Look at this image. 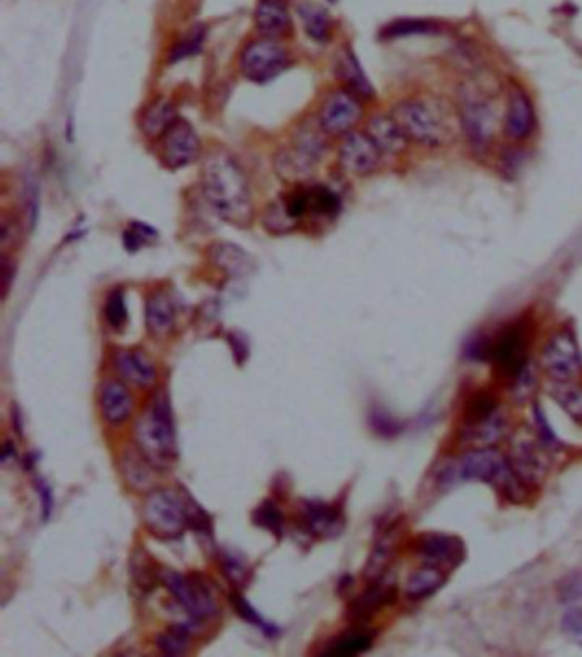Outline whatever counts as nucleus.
<instances>
[{"label":"nucleus","mask_w":582,"mask_h":657,"mask_svg":"<svg viewBox=\"0 0 582 657\" xmlns=\"http://www.w3.org/2000/svg\"><path fill=\"white\" fill-rule=\"evenodd\" d=\"M135 442L140 453L146 456L152 466L171 465L176 460L175 420L169 405L168 396L158 391L146 412L135 425Z\"/></svg>","instance_id":"3"},{"label":"nucleus","mask_w":582,"mask_h":657,"mask_svg":"<svg viewBox=\"0 0 582 657\" xmlns=\"http://www.w3.org/2000/svg\"><path fill=\"white\" fill-rule=\"evenodd\" d=\"M299 14L303 19L304 30L313 40L326 41L330 38L332 19H330L325 9L311 6V4H303L299 7Z\"/></svg>","instance_id":"33"},{"label":"nucleus","mask_w":582,"mask_h":657,"mask_svg":"<svg viewBox=\"0 0 582 657\" xmlns=\"http://www.w3.org/2000/svg\"><path fill=\"white\" fill-rule=\"evenodd\" d=\"M542 367L552 381H574L581 376V349L572 330L562 328L548 338L543 347Z\"/></svg>","instance_id":"9"},{"label":"nucleus","mask_w":582,"mask_h":657,"mask_svg":"<svg viewBox=\"0 0 582 657\" xmlns=\"http://www.w3.org/2000/svg\"><path fill=\"white\" fill-rule=\"evenodd\" d=\"M190 632L185 627H171L158 635L156 646L169 657L183 656L188 651Z\"/></svg>","instance_id":"36"},{"label":"nucleus","mask_w":582,"mask_h":657,"mask_svg":"<svg viewBox=\"0 0 582 657\" xmlns=\"http://www.w3.org/2000/svg\"><path fill=\"white\" fill-rule=\"evenodd\" d=\"M12 279H14V265H12L11 260L4 255V258H2V284H4V297H7V294H9Z\"/></svg>","instance_id":"53"},{"label":"nucleus","mask_w":582,"mask_h":657,"mask_svg":"<svg viewBox=\"0 0 582 657\" xmlns=\"http://www.w3.org/2000/svg\"><path fill=\"white\" fill-rule=\"evenodd\" d=\"M255 23L258 31L270 40L287 35L291 30V16L286 0H258Z\"/></svg>","instance_id":"22"},{"label":"nucleus","mask_w":582,"mask_h":657,"mask_svg":"<svg viewBox=\"0 0 582 657\" xmlns=\"http://www.w3.org/2000/svg\"><path fill=\"white\" fill-rule=\"evenodd\" d=\"M381 151L366 132H350L345 135L338 149L340 164L352 175L367 176L374 173L381 163Z\"/></svg>","instance_id":"15"},{"label":"nucleus","mask_w":582,"mask_h":657,"mask_svg":"<svg viewBox=\"0 0 582 657\" xmlns=\"http://www.w3.org/2000/svg\"><path fill=\"white\" fill-rule=\"evenodd\" d=\"M118 373L140 388H149L156 378V367L142 350H122L115 355Z\"/></svg>","instance_id":"23"},{"label":"nucleus","mask_w":582,"mask_h":657,"mask_svg":"<svg viewBox=\"0 0 582 657\" xmlns=\"http://www.w3.org/2000/svg\"><path fill=\"white\" fill-rule=\"evenodd\" d=\"M337 76L340 81L344 82L345 89L354 94L359 99H371L374 96V89L371 82L367 79L364 70H362L359 60L352 50L345 48L340 53L337 60Z\"/></svg>","instance_id":"25"},{"label":"nucleus","mask_w":582,"mask_h":657,"mask_svg":"<svg viewBox=\"0 0 582 657\" xmlns=\"http://www.w3.org/2000/svg\"><path fill=\"white\" fill-rule=\"evenodd\" d=\"M229 603H231V606H233L234 610H236V613H238L239 617L243 618L245 622L251 623V625H255V627L260 628L262 630L263 634L270 635V637H275L277 635V627H274V625H270V623L265 622L262 617H260V613H258L253 606L248 603V599L243 598L241 594L238 593H233L231 596H229Z\"/></svg>","instance_id":"38"},{"label":"nucleus","mask_w":582,"mask_h":657,"mask_svg":"<svg viewBox=\"0 0 582 657\" xmlns=\"http://www.w3.org/2000/svg\"><path fill=\"white\" fill-rule=\"evenodd\" d=\"M21 241V227L12 216L2 217V227H0V246L4 251L9 250L11 246H18Z\"/></svg>","instance_id":"49"},{"label":"nucleus","mask_w":582,"mask_h":657,"mask_svg":"<svg viewBox=\"0 0 582 657\" xmlns=\"http://www.w3.org/2000/svg\"><path fill=\"white\" fill-rule=\"evenodd\" d=\"M391 117L402 128L408 142L439 147L446 144L449 128L436 106L425 99H403L391 110Z\"/></svg>","instance_id":"5"},{"label":"nucleus","mask_w":582,"mask_h":657,"mask_svg":"<svg viewBox=\"0 0 582 657\" xmlns=\"http://www.w3.org/2000/svg\"><path fill=\"white\" fill-rule=\"evenodd\" d=\"M142 518L152 535L173 540L190 526L188 501H183L175 490H156L144 502Z\"/></svg>","instance_id":"6"},{"label":"nucleus","mask_w":582,"mask_h":657,"mask_svg":"<svg viewBox=\"0 0 582 657\" xmlns=\"http://www.w3.org/2000/svg\"><path fill=\"white\" fill-rule=\"evenodd\" d=\"M535 106L530 96L519 86H514L507 96L506 117H504V134L514 142L530 139L535 132Z\"/></svg>","instance_id":"17"},{"label":"nucleus","mask_w":582,"mask_h":657,"mask_svg":"<svg viewBox=\"0 0 582 657\" xmlns=\"http://www.w3.org/2000/svg\"><path fill=\"white\" fill-rule=\"evenodd\" d=\"M311 210L323 216H335L340 210V198L328 187H315L309 190Z\"/></svg>","instance_id":"42"},{"label":"nucleus","mask_w":582,"mask_h":657,"mask_svg":"<svg viewBox=\"0 0 582 657\" xmlns=\"http://www.w3.org/2000/svg\"><path fill=\"white\" fill-rule=\"evenodd\" d=\"M205 35H207V31H205L204 26L198 24V26L192 28L187 35L183 36L180 43H176L169 60L171 62H180V60L187 59V57H192L195 53L200 52V48L204 45Z\"/></svg>","instance_id":"40"},{"label":"nucleus","mask_w":582,"mask_h":657,"mask_svg":"<svg viewBox=\"0 0 582 657\" xmlns=\"http://www.w3.org/2000/svg\"><path fill=\"white\" fill-rule=\"evenodd\" d=\"M253 523L262 526L265 530L272 531L275 535H282L284 531V518L279 507L272 501L263 502L257 511L253 512Z\"/></svg>","instance_id":"43"},{"label":"nucleus","mask_w":582,"mask_h":657,"mask_svg":"<svg viewBox=\"0 0 582 657\" xmlns=\"http://www.w3.org/2000/svg\"><path fill=\"white\" fill-rule=\"evenodd\" d=\"M509 431V417L490 391L480 390L470 396L461 419L460 439L463 444L490 448Z\"/></svg>","instance_id":"4"},{"label":"nucleus","mask_w":582,"mask_h":657,"mask_svg":"<svg viewBox=\"0 0 582 657\" xmlns=\"http://www.w3.org/2000/svg\"><path fill=\"white\" fill-rule=\"evenodd\" d=\"M461 132L473 151L484 152L492 146L497 115L489 99L473 91L461 101Z\"/></svg>","instance_id":"10"},{"label":"nucleus","mask_w":582,"mask_h":657,"mask_svg":"<svg viewBox=\"0 0 582 657\" xmlns=\"http://www.w3.org/2000/svg\"><path fill=\"white\" fill-rule=\"evenodd\" d=\"M535 371L531 369L530 364L524 367L523 371L511 381V391L518 402H524L530 398L531 393L535 391L536 386Z\"/></svg>","instance_id":"48"},{"label":"nucleus","mask_w":582,"mask_h":657,"mask_svg":"<svg viewBox=\"0 0 582 657\" xmlns=\"http://www.w3.org/2000/svg\"><path fill=\"white\" fill-rule=\"evenodd\" d=\"M262 226L265 227L267 233L274 234V236L292 233L299 226V221L292 216L291 209L287 205L286 197L277 198L265 207Z\"/></svg>","instance_id":"30"},{"label":"nucleus","mask_w":582,"mask_h":657,"mask_svg":"<svg viewBox=\"0 0 582 657\" xmlns=\"http://www.w3.org/2000/svg\"><path fill=\"white\" fill-rule=\"evenodd\" d=\"M159 579L176 599V603H180L181 608L187 611L195 622L216 617V599L202 577H187L176 570H161Z\"/></svg>","instance_id":"8"},{"label":"nucleus","mask_w":582,"mask_h":657,"mask_svg":"<svg viewBox=\"0 0 582 657\" xmlns=\"http://www.w3.org/2000/svg\"><path fill=\"white\" fill-rule=\"evenodd\" d=\"M325 135L320 122H304L297 127L296 134L292 137V147H296L297 151L303 152L318 163L326 151Z\"/></svg>","instance_id":"31"},{"label":"nucleus","mask_w":582,"mask_h":657,"mask_svg":"<svg viewBox=\"0 0 582 657\" xmlns=\"http://www.w3.org/2000/svg\"><path fill=\"white\" fill-rule=\"evenodd\" d=\"M565 632L572 635L582 634V613L581 611H569L564 618Z\"/></svg>","instance_id":"52"},{"label":"nucleus","mask_w":582,"mask_h":657,"mask_svg":"<svg viewBox=\"0 0 582 657\" xmlns=\"http://www.w3.org/2000/svg\"><path fill=\"white\" fill-rule=\"evenodd\" d=\"M366 134L378 146L381 154L396 156L405 151L408 139L402 132L400 125L390 115H376L367 123Z\"/></svg>","instance_id":"21"},{"label":"nucleus","mask_w":582,"mask_h":657,"mask_svg":"<svg viewBox=\"0 0 582 657\" xmlns=\"http://www.w3.org/2000/svg\"><path fill=\"white\" fill-rule=\"evenodd\" d=\"M147 328L152 335L163 337L173 328L175 308L164 292H154L146 304Z\"/></svg>","instance_id":"28"},{"label":"nucleus","mask_w":582,"mask_h":657,"mask_svg":"<svg viewBox=\"0 0 582 657\" xmlns=\"http://www.w3.org/2000/svg\"><path fill=\"white\" fill-rule=\"evenodd\" d=\"M530 326L526 321H516L506 326L494 340H490L489 361L495 371L509 383L530 364Z\"/></svg>","instance_id":"7"},{"label":"nucleus","mask_w":582,"mask_h":657,"mask_svg":"<svg viewBox=\"0 0 582 657\" xmlns=\"http://www.w3.org/2000/svg\"><path fill=\"white\" fill-rule=\"evenodd\" d=\"M437 31H439V26L434 21H427V19H398V21H393L386 28H383L381 36L383 38H402V36L432 35Z\"/></svg>","instance_id":"34"},{"label":"nucleus","mask_w":582,"mask_h":657,"mask_svg":"<svg viewBox=\"0 0 582 657\" xmlns=\"http://www.w3.org/2000/svg\"><path fill=\"white\" fill-rule=\"evenodd\" d=\"M446 584V572L437 565H422L414 570L405 584V594L408 599L422 601L431 598Z\"/></svg>","instance_id":"26"},{"label":"nucleus","mask_w":582,"mask_h":657,"mask_svg":"<svg viewBox=\"0 0 582 657\" xmlns=\"http://www.w3.org/2000/svg\"><path fill=\"white\" fill-rule=\"evenodd\" d=\"M509 463L519 480L530 489L536 487L547 477L550 460H548L547 446L540 439L535 441L531 436L516 434L511 444Z\"/></svg>","instance_id":"12"},{"label":"nucleus","mask_w":582,"mask_h":657,"mask_svg":"<svg viewBox=\"0 0 582 657\" xmlns=\"http://www.w3.org/2000/svg\"><path fill=\"white\" fill-rule=\"evenodd\" d=\"M369 424L373 427V431L379 436L395 437L402 432V422L393 419L390 413L381 410V408H374L371 415H369Z\"/></svg>","instance_id":"45"},{"label":"nucleus","mask_w":582,"mask_h":657,"mask_svg":"<svg viewBox=\"0 0 582 657\" xmlns=\"http://www.w3.org/2000/svg\"><path fill=\"white\" fill-rule=\"evenodd\" d=\"M533 415H535L536 436H538V439H540L547 448H560L562 442H560L559 437H557V434L553 432L552 427L548 424L547 415H545L543 408L540 407L538 403H535V412H533Z\"/></svg>","instance_id":"46"},{"label":"nucleus","mask_w":582,"mask_h":657,"mask_svg":"<svg viewBox=\"0 0 582 657\" xmlns=\"http://www.w3.org/2000/svg\"><path fill=\"white\" fill-rule=\"evenodd\" d=\"M36 492H38V497H40L41 504V514H43V519L48 521L50 516H52L53 511V494L50 485H48L45 480H36Z\"/></svg>","instance_id":"50"},{"label":"nucleus","mask_w":582,"mask_h":657,"mask_svg":"<svg viewBox=\"0 0 582 657\" xmlns=\"http://www.w3.org/2000/svg\"><path fill=\"white\" fill-rule=\"evenodd\" d=\"M23 216L28 229H33L40 212V187L35 176L26 175L23 180Z\"/></svg>","instance_id":"37"},{"label":"nucleus","mask_w":582,"mask_h":657,"mask_svg":"<svg viewBox=\"0 0 582 657\" xmlns=\"http://www.w3.org/2000/svg\"><path fill=\"white\" fill-rule=\"evenodd\" d=\"M209 256L217 267L229 275L243 274L250 265V258L245 251L233 243H216L210 246Z\"/></svg>","instance_id":"32"},{"label":"nucleus","mask_w":582,"mask_h":657,"mask_svg":"<svg viewBox=\"0 0 582 657\" xmlns=\"http://www.w3.org/2000/svg\"><path fill=\"white\" fill-rule=\"evenodd\" d=\"M146 465H151V463H149V460L140 451L137 454H125V458H123V471H125L127 482L134 489L142 490L151 485V475H149Z\"/></svg>","instance_id":"35"},{"label":"nucleus","mask_w":582,"mask_h":657,"mask_svg":"<svg viewBox=\"0 0 582 657\" xmlns=\"http://www.w3.org/2000/svg\"><path fill=\"white\" fill-rule=\"evenodd\" d=\"M176 120L178 117H176L175 105L169 99L159 98L152 101L142 113L140 128L151 139H163V135Z\"/></svg>","instance_id":"27"},{"label":"nucleus","mask_w":582,"mask_h":657,"mask_svg":"<svg viewBox=\"0 0 582 657\" xmlns=\"http://www.w3.org/2000/svg\"><path fill=\"white\" fill-rule=\"evenodd\" d=\"M396 596H398V588H396L395 579H390L386 574L379 579H374L373 586L364 591L350 605L349 618L356 622L367 620V618L373 617L374 613H378L381 608L393 605Z\"/></svg>","instance_id":"19"},{"label":"nucleus","mask_w":582,"mask_h":657,"mask_svg":"<svg viewBox=\"0 0 582 657\" xmlns=\"http://www.w3.org/2000/svg\"><path fill=\"white\" fill-rule=\"evenodd\" d=\"M373 646V637L369 634L345 635L344 639L335 642L330 649H326V656H356L366 652Z\"/></svg>","instance_id":"39"},{"label":"nucleus","mask_w":582,"mask_h":657,"mask_svg":"<svg viewBox=\"0 0 582 657\" xmlns=\"http://www.w3.org/2000/svg\"><path fill=\"white\" fill-rule=\"evenodd\" d=\"M361 118V101L347 89H342L326 98L318 122L328 135H347Z\"/></svg>","instance_id":"13"},{"label":"nucleus","mask_w":582,"mask_h":657,"mask_svg":"<svg viewBox=\"0 0 582 657\" xmlns=\"http://www.w3.org/2000/svg\"><path fill=\"white\" fill-rule=\"evenodd\" d=\"M301 524L316 538H335L344 530V514L326 502L308 501L301 507Z\"/></svg>","instance_id":"18"},{"label":"nucleus","mask_w":582,"mask_h":657,"mask_svg":"<svg viewBox=\"0 0 582 657\" xmlns=\"http://www.w3.org/2000/svg\"><path fill=\"white\" fill-rule=\"evenodd\" d=\"M163 161L168 168L180 169L188 164L195 163L202 144L192 125L183 120H176L168 132L163 135Z\"/></svg>","instance_id":"14"},{"label":"nucleus","mask_w":582,"mask_h":657,"mask_svg":"<svg viewBox=\"0 0 582 657\" xmlns=\"http://www.w3.org/2000/svg\"><path fill=\"white\" fill-rule=\"evenodd\" d=\"M158 238V233L152 227L146 226L144 222H130V226L123 233V245L127 250L139 251L142 246L149 245L151 241Z\"/></svg>","instance_id":"44"},{"label":"nucleus","mask_w":582,"mask_h":657,"mask_svg":"<svg viewBox=\"0 0 582 657\" xmlns=\"http://www.w3.org/2000/svg\"><path fill=\"white\" fill-rule=\"evenodd\" d=\"M582 594V582L577 577L565 579L564 586L560 588V599L564 603H571L574 599L579 598Z\"/></svg>","instance_id":"51"},{"label":"nucleus","mask_w":582,"mask_h":657,"mask_svg":"<svg viewBox=\"0 0 582 657\" xmlns=\"http://www.w3.org/2000/svg\"><path fill=\"white\" fill-rule=\"evenodd\" d=\"M415 550L427 564L441 569H453L465 559V543L461 538L446 533H425L415 543Z\"/></svg>","instance_id":"16"},{"label":"nucleus","mask_w":582,"mask_h":657,"mask_svg":"<svg viewBox=\"0 0 582 657\" xmlns=\"http://www.w3.org/2000/svg\"><path fill=\"white\" fill-rule=\"evenodd\" d=\"M439 482L444 487L466 482L489 483L501 492L504 499L514 504L526 501L528 495V487L514 473L509 458L494 448L473 449L463 456L444 461Z\"/></svg>","instance_id":"2"},{"label":"nucleus","mask_w":582,"mask_h":657,"mask_svg":"<svg viewBox=\"0 0 582 657\" xmlns=\"http://www.w3.org/2000/svg\"><path fill=\"white\" fill-rule=\"evenodd\" d=\"M289 57L284 48L274 40H258L250 43L241 53L239 70L253 82H267L286 70Z\"/></svg>","instance_id":"11"},{"label":"nucleus","mask_w":582,"mask_h":657,"mask_svg":"<svg viewBox=\"0 0 582 657\" xmlns=\"http://www.w3.org/2000/svg\"><path fill=\"white\" fill-rule=\"evenodd\" d=\"M99 407L103 419L111 425H120L130 419L134 412V402L130 391L118 381H106L99 393Z\"/></svg>","instance_id":"20"},{"label":"nucleus","mask_w":582,"mask_h":657,"mask_svg":"<svg viewBox=\"0 0 582 657\" xmlns=\"http://www.w3.org/2000/svg\"><path fill=\"white\" fill-rule=\"evenodd\" d=\"M316 161L296 147H287L275 156V171L287 183H303L315 175Z\"/></svg>","instance_id":"24"},{"label":"nucleus","mask_w":582,"mask_h":657,"mask_svg":"<svg viewBox=\"0 0 582 657\" xmlns=\"http://www.w3.org/2000/svg\"><path fill=\"white\" fill-rule=\"evenodd\" d=\"M221 565L222 570H224V576L234 586H238L239 588V586H243L248 581V569H246V565L241 560L236 559L231 553H222Z\"/></svg>","instance_id":"47"},{"label":"nucleus","mask_w":582,"mask_h":657,"mask_svg":"<svg viewBox=\"0 0 582 657\" xmlns=\"http://www.w3.org/2000/svg\"><path fill=\"white\" fill-rule=\"evenodd\" d=\"M548 393L572 420L582 424V383L577 379L552 381L548 386Z\"/></svg>","instance_id":"29"},{"label":"nucleus","mask_w":582,"mask_h":657,"mask_svg":"<svg viewBox=\"0 0 582 657\" xmlns=\"http://www.w3.org/2000/svg\"><path fill=\"white\" fill-rule=\"evenodd\" d=\"M105 316L108 325L115 330H122L127 323L129 311H127V303H125V292L122 289H115L106 299Z\"/></svg>","instance_id":"41"},{"label":"nucleus","mask_w":582,"mask_h":657,"mask_svg":"<svg viewBox=\"0 0 582 657\" xmlns=\"http://www.w3.org/2000/svg\"><path fill=\"white\" fill-rule=\"evenodd\" d=\"M204 197L222 221L236 227H250L253 200L243 169L226 152H212L202 168Z\"/></svg>","instance_id":"1"}]
</instances>
